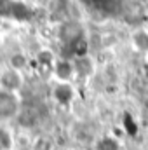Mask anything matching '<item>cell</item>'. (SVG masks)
<instances>
[{
    "instance_id": "cell-1",
    "label": "cell",
    "mask_w": 148,
    "mask_h": 150,
    "mask_svg": "<svg viewBox=\"0 0 148 150\" xmlns=\"http://www.w3.org/2000/svg\"><path fill=\"white\" fill-rule=\"evenodd\" d=\"M23 98L19 93H7L0 91V124L16 120L23 108Z\"/></svg>"
},
{
    "instance_id": "cell-2",
    "label": "cell",
    "mask_w": 148,
    "mask_h": 150,
    "mask_svg": "<svg viewBox=\"0 0 148 150\" xmlns=\"http://www.w3.org/2000/svg\"><path fill=\"white\" fill-rule=\"evenodd\" d=\"M56 35L59 38V42L65 45V47H70L72 44H75L78 38H82L84 33V28L78 21H65L58 26V32Z\"/></svg>"
},
{
    "instance_id": "cell-3",
    "label": "cell",
    "mask_w": 148,
    "mask_h": 150,
    "mask_svg": "<svg viewBox=\"0 0 148 150\" xmlns=\"http://www.w3.org/2000/svg\"><path fill=\"white\" fill-rule=\"evenodd\" d=\"M25 86V75L21 72H16L9 67H5L0 72V91L7 93H21Z\"/></svg>"
},
{
    "instance_id": "cell-4",
    "label": "cell",
    "mask_w": 148,
    "mask_h": 150,
    "mask_svg": "<svg viewBox=\"0 0 148 150\" xmlns=\"http://www.w3.org/2000/svg\"><path fill=\"white\" fill-rule=\"evenodd\" d=\"M51 96H52V100L58 105L68 107V105H72V101L75 100L77 91H75L72 82H56L52 86V89H51Z\"/></svg>"
},
{
    "instance_id": "cell-5",
    "label": "cell",
    "mask_w": 148,
    "mask_h": 150,
    "mask_svg": "<svg viewBox=\"0 0 148 150\" xmlns=\"http://www.w3.org/2000/svg\"><path fill=\"white\" fill-rule=\"evenodd\" d=\"M52 77L56 82H72L77 79L75 75V63L72 58H58L52 68Z\"/></svg>"
},
{
    "instance_id": "cell-6",
    "label": "cell",
    "mask_w": 148,
    "mask_h": 150,
    "mask_svg": "<svg viewBox=\"0 0 148 150\" xmlns=\"http://www.w3.org/2000/svg\"><path fill=\"white\" fill-rule=\"evenodd\" d=\"M56 54L47 49V47H42L35 54V67H37L38 74L42 77H52V68H54V63H56Z\"/></svg>"
},
{
    "instance_id": "cell-7",
    "label": "cell",
    "mask_w": 148,
    "mask_h": 150,
    "mask_svg": "<svg viewBox=\"0 0 148 150\" xmlns=\"http://www.w3.org/2000/svg\"><path fill=\"white\" fill-rule=\"evenodd\" d=\"M131 47L138 54L148 56V30L147 28H136L131 33Z\"/></svg>"
},
{
    "instance_id": "cell-8",
    "label": "cell",
    "mask_w": 148,
    "mask_h": 150,
    "mask_svg": "<svg viewBox=\"0 0 148 150\" xmlns=\"http://www.w3.org/2000/svg\"><path fill=\"white\" fill-rule=\"evenodd\" d=\"M75 75L77 79H89L94 74V61L91 56H84V58H75Z\"/></svg>"
},
{
    "instance_id": "cell-9",
    "label": "cell",
    "mask_w": 148,
    "mask_h": 150,
    "mask_svg": "<svg viewBox=\"0 0 148 150\" xmlns=\"http://www.w3.org/2000/svg\"><path fill=\"white\" fill-rule=\"evenodd\" d=\"M28 65H30V59H28V56H26L25 52H21V51L12 52V54L9 56V59H7V67L12 68V70H16V72H21V74L28 68Z\"/></svg>"
},
{
    "instance_id": "cell-10",
    "label": "cell",
    "mask_w": 148,
    "mask_h": 150,
    "mask_svg": "<svg viewBox=\"0 0 148 150\" xmlns=\"http://www.w3.org/2000/svg\"><path fill=\"white\" fill-rule=\"evenodd\" d=\"M16 120H19V124L25 126V127H33V126H37V120H38L37 108H33V107H25V105H23V108H21V112H19V115H18Z\"/></svg>"
},
{
    "instance_id": "cell-11",
    "label": "cell",
    "mask_w": 148,
    "mask_h": 150,
    "mask_svg": "<svg viewBox=\"0 0 148 150\" xmlns=\"http://www.w3.org/2000/svg\"><path fill=\"white\" fill-rule=\"evenodd\" d=\"M54 140L47 134H40L32 140V150H54Z\"/></svg>"
},
{
    "instance_id": "cell-12",
    "label": "cell",
    "mask_w": 148,
    "mask_h": 150,
    "mask_svg": "<svg viewBox=\"0 0 148 150\" xmlns=\"http://www.w3.org/2000/svg\"><path fill=\"white\" fill-rule=\"evenodd\" d=\"M14 149V136L11 129L4 127L0 124V150H12Z\"/></svg>"
},
{
    "instance_id": "cell-13",
    "label": "cell",
    "mask_w": 148,
    "mask_h": 150,
    "mask_svg": "<svg viewBox=\"0 0 148 150\" xmlns=\"http://www.w3.org/2000/svg\"><path fill=\"white\" fill-rule=\"evenodd\" d=\"M0 23H2V16H0Z\"/></svg>"
},
{
    "instance_id": "cell-14",
    "label": "cell",
    "mask_w": 148,
    "mask_h": 150,
    "mask_svg": "<svg viewBox=\"0 0 148 150\" xmlns=\"http://www.w3.org/2000/svg\"><path fill=\"white\" fill-rule=\"evenodd\" d=\"M38 2H44V0H38Z\"/></svg>"
},
{
    "instance_id": "cell-15",
    "label": "cell",
    "mask_w": 148,
    "mask_h": 150,
    "mask_svg": "<svg viewBox=\"0 0 148 150\" xmlns=\"http://www.w3.org/2000/svg\"><path fill=\"white\" fill-rule=\"evenodd\" d=\"M23 2H26V0H23Z\"/></svg>"
}]
</instances>
